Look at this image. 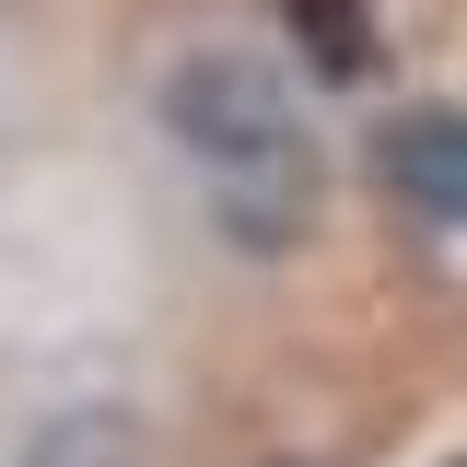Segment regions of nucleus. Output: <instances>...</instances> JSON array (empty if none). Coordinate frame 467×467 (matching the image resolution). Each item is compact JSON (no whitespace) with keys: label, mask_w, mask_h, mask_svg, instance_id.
I'll use <instances>...</instances> for the list:
<instances>
[{"label":"nucleus","mask_w":467,"mask_h":467,"mask_svg":"<svg viewBox=\"0 0 467 467\" xmlns=\"http://www.w3.org/2000/svg\"><path fill=\"white\" fill-rule=\"evenodd\" d=\"M292 36H316V70L327 82H350L362 58H374V24H362V0H281Z\"/></svg>","instance_id":"obj_3"},{"label":"nucleus","mask_w":467,"mask_h":467,"mask_svg":"<svg viewBox=\"0 0 467 467\" xmlns=\"http://www.w3.org/2000/svg\"><path fill=\"white\" fill-rule=\"evenodd\" d=\"M456 467H467V456H456Z\"/></svg>","instance_id":"obj_5"},{"label":"nucleus","mask_w":467,"mask_h":467,"mask_svg":"<svg viewBox=\"0 0 467 467\" xmlns=\"http://www.w3.org/2000/svg\"><path fill=\"white\" fill-rule=\"evenodd\" d=\"M164 129L187 140V164L211 175V199H223V223L245 245H292V223L316 211V140L292 117L281 70H257V58H187L164 82Z\"/></svg>","instance_id":"obj_1"},{"label":"nucleus","mask_w":467,"mask_h":467,"mask_svg":"<svg viewBox=\"0 0 467 467\" xmlns=\"http://www.w3.org/2000/svg\"><path fill=\"white\" fill-rule=\"evenodd\" d=\"M374 164H386V187H398L420 223H467V117L456 106L398 117V129L374 140Z\"/></svg>","instance_id":"obj_2"},{"label":"nucleus","mask_w":467,"mask_h":467,"mask_svg":"<svg viewBox=\"0 0 467 467\" xmlns=\"http://www.w3.org/2000/svg\"><path fill=\"white\" fill-rule=\"evenodd\" d=\"M281 467H304V456H281Z\"/></svg>","instance_id":"obj_4"}]
</instances>
